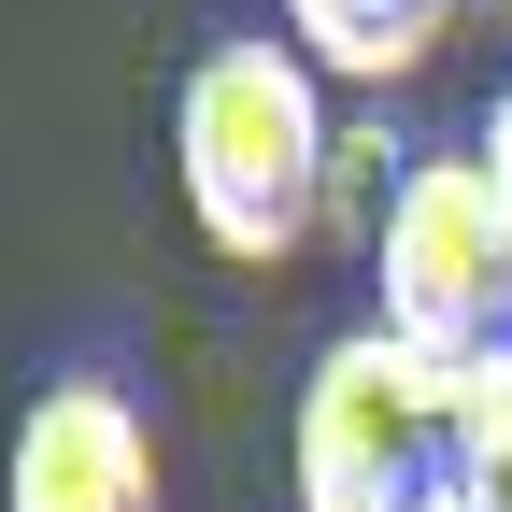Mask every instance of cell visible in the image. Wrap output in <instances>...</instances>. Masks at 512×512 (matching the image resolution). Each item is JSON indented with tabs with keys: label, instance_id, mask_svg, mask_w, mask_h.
I'll return each instance as SVG.
<instances>
[{
	"label": "cell",
	"instance_id": "277c9868",
	"mask_svg": "<svg viewBox=\"0 0 512 512\" xmlns=\"http://www.w3.org/2000/svg\"><path fill=\"white\" fill-rule=\"evenodd\" d=\"M0 512H171L157 484V427L128 384L72 370L15 413V456H0Z\"/></svg>",
	"mask_w": 512,
	"mask_h": 512
},
{
	"label": "cell",
	"instance_id": "52a82bcc",
	"mask_svg": "<svg viewBox=\"0 0 512 512\" xmlns=\"http://www.w3.org/2000/svg\"><path fill=\"white\" fill-rule=\"evenodd\" d=\"M470 157H484V200H498V228H512V86L484 100V143H470Z\"/></svg>",
	"mask_w": 512,
	"mask_h": 512
},
{
	"label": "cell",
	"instance_id": "ba28073f",
	"mask_svg": "<svg viewBox=\"0 0 512 512\" xmlns=\"http://www.w3.org/2000/svg\"><path fill=\"white\" fill-rule=\"evenodd\" d=\"M427 512H456V498H427Z\"/></svg>",
	"mask_w": 512,
	"mask_h": 512
},
{
	"label": "cell",
	"instance_id": "7a4b0ae2",
	"mask_svg": "<svg viewBox=\"0 0 512 512\" xmlns=\"http://www.w3.org/2000/svg\"><path fill=\"white\" fill-rule=\"evenodd\" d=\"M456 384L399 328H342L299 384V512H427L456 498Z\"/></svg>",
	"mask_w": 512,
	"mask_h": 512
},
{
	"label": "cell",
	"instance_id": "6da1fadb",
	"mask_svg": "<svg viewBox=\"0 0 512 512\" xmlns=\"http://www.w3.org/2000/svg\"><path fill=\"white\" fill-rule=\"evenodd\" d=\"M328 72L299 43H214L200 72L171 86V185H185V228H200L228 271H285L328 214Z\"/></svg>",
	"mask_w": 512,
	"mask_h": 512
},
{
	"label": "cell",
	"instance_id": "8992f818",
	"mask_svg": "<svg viewBox=\"0 0 512 512\" xmlns=\"http://www.w3.org/2000/svg\"><path fill=\"white\" fill-rule=\"evenodd\" d=\"M456 512H512V356L456 384Z\"/></svg>",
	"mask_w": 512,
	"mask_h": 512
},
{
	"label": "cell",
	"instance_id": "3957f363",
	"mask_svg": "<svg viewBox=\"0 0 512 512\" xmlns=\"http://www.w3.org/2000/svg\"><path fill=\"white\" fill-rule=\"evenodd\" d=\"M370 328H399L441 370L512 356V228L484 200V157H413L370 228Z\"/></svg>",
	"mask_w": 512,
	"mask_h": 512
},
{
	"label": "cell",
	"instance_id": "5b68a950",
	"mask_svg": "<svg viewBox=\"0 0 512 512\" xmlns=\"http://www.w3.org/2000/svg\"><path fill=\"white\" fill-rule=\"evenodd\" d=\"M441 29H456V0H285V43L313 57V72H342V86H399V72H427Z\"/></svg>",
	"mask_w": 512,
	"mask_h": 512
}]
</instances>
